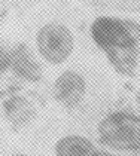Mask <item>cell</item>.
<instances>
[{
	"label": "cell",
	"instance_id": "obj_1",
	"mask_svg": "<svg viewBox=\"0 0 140 156\" xmlns=\"http://www.w3.org/2000/svg\"><path fill=\"white\" fill-rule=\"evenodd\" d=\"M94 43L122 76H133L140 55V25L131 20L98 16L91 24Z\"/></svg>",
	"mask_w": 140,
	"mask_h": 156
},
{
	"label": "cell",
	"instance_id": "obj_2",
	"mask_svg": "<svg viewBox=\"0 0 140 156\" xmlns=\"http://www.w3.org/2000/svg\"><path fill=\"white\" fill-rule=\"evenodd\" d=\"M98 141L110 150L140 156V116L128 110L106 115L97 126Z\"/></svg>",
	"mask_w": 140,
	"mask_h": 156
},
{
	"label": "cell",
	"instance_id": "obj_3",
	"mask_svg": "<svg viewBox=\"0 0 140 156\" xmlns=\"http://www.w3.org/2000/svg\"><path fill=\"white\" fill-rule=\"evenodd\" d=\"M75 34L67 24L58 20H51L36 31V49L43 60L60 66L69 60L75 51Z\"/></svg>",
	"mask_w": 140,
	"mask_h": 156
},
{
	"label": "cell",
	"instance_id": "obj_4",
	"mask_svg": "<svg viewBox=\"0 0 140 156\" xmlns=\"http://www.w3.org/2000/svg\"><path fill=\"white\" fill-rule=\"evenodd\" d=\"M88 92V83L82 73L76 70H66L55 79L52 85V94L57 103L64 108H78L82 106Z\"/></svg>",
	"mask_w": 140,
	"mask_h": 156
},
{
	"label": "cell",
	"instance_id": "obj_5",
	"mask_svg": "<svg viewBox=\"0 0 140 156\" xmlns=\"http://www.w3.org/2000/svg\"><path fill=\"white\" fill-rule=\"evenodd\" d=\"M11 69L28 82H39L42 79V69L25 45H17L11 49Z\"/></svg>",
	"mask_w": 140,
	"mask_h": 156
},
{
	"label": "cell",
	"instance_id": "obj_6",
	"mask_svg": "<svg viewBox=\"0 0 140 156\" xmlns=\"http://www.w3.org/2000/svg\"><path fill=\"white\" fill-rule=\"evenodd\" d=\"M3 108H5V116L11 122V125L17 128L27 125L36 116L35 104L21 95H13L8 98L3 104Z\"/></svg>",
	"mask_w": 140,
	"mask_h": 156
},
{
	"label": "cell",
	"instance_id": "obj_7",
	"mask_svg": "<svg viewBox=\"0 0 140 156\" xmlns=\"http://www.w3.org/2000/svg\"><path fill=\"white\" fill-rule=\"evenodd\" d=\"M55 155L57 156H94L95 147L94 143L79 134H69L61 137L55 143Z\"/></svg>",
	"mask_w": 140,
	"mask_h": 156
},
{
	"label": "cell",
	"instance_id": "obj_8",
	"mask_svg": "<svg viewBox=\"0 0 140 156\" xmlns=\"http://www.w3.org/2000/svg\"><path fill=\"white\" fill-rule=\"evenodd\" d=\"M11 69V51L0 48V74Z\"/></svg>",
	"mask_w": 140,
	"mask_h": 156
},
{
	"label": "cell",
	"instance_id": "obj_9",
	"mask_svg": "<svg viewBox=\"0 0 140 156\" xmlns=\"http://www.w3.org/2000/svg\"><path fill=\"white\" fill-rule=\"evenodd\" d=\"M12 156H28V155H25V153H15V155H12Z\"/></svg>",
	"mask_w": 140,
	"mask_h": 156
}]
</instances>
